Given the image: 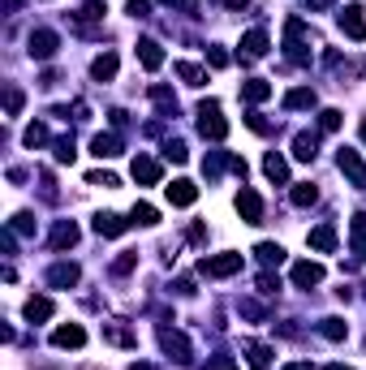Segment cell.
<instances>
[{
    "label": "cell",
    "instance_id": "cell-1",
    "mask_svg": "<svg viewBox=\"0 0 366 370\" xmlns=\"http://www.w3.org/2000/svg\"><path fill=\"white\" fill-rule=\"evenodd\" d=\"M199 134L211 138V142H224V134H229V121L220 116V104H215V100L199 104Z\"/></svg>",
    "mask_w": 366,
    "mask_h": 370
},
{
    "label": "cell",
    "instance_id": "cell-2",
    "mask_svg": "<svg viewBox=\"0 0 366 370\" xmlns=\"http://www.w3.org/2000/svg\"><path fill=\"white\" fill-rule=\"evenodd\" d=\"M199 271L207 280H224V276H237L241 271V254H207L203 263H199Z\"/></svg>",
    "mask_w": 366,
    "mask_h": 370
},
{
    "label": "cell",
    "instance_id": "cell-3",
    "mask_svg": "<svg viewBox=\"0 0 366 370\" xmlns=\"http://www.w3.org/2000/svg\"><path fill=\"white\" fill-rule=\"evenodd\" d=\"M336 164H340V172H345V177H349V185L366 190V164H362V155L353 151V146H340V155H336Z\"/></svg>",
    "mask_w": 366,
    "mask_h": 370
},
{
    "label": "cell",
    "instance_id": "cell-4",
    "mask_svg": "<svg viewBox=\"0 0 366 370\" xmlns=\"http://www.w3.org/2000/svg\"><path fill=\"white\" fill-rule=\"evenodd\" d=\"M56 47H61L56 31H31V39H26V52H31L35 61H52Z\"/></svg>",
    "mask_w": 366,
    "mask_h": 370
},
{
    "label": "cell",
    "instance_id": "cell-5",
    "mask_svg": "<svg viewBox=\"0 0 366 370\" xmlns=\"http://www.w3.org/2000/svg\"><path fill=\"white\" fill-rule=\"evenodd\" d=\"M160 349L173 357V362H190V340L173 327H160Z\"/></svg>",
    "mask_w": 366,
    "mask_h": 370
},
{
    "label": "cell",
    "instance_id": "cell-6",
    "mask_svg": "<svg viewBox=\"0 0 366 370\" xmlns=\"http://www.w3.org/2000/svg\"><path fill=\"white\" fill-rule=\"evenodd\" d=\"M323 263H310V259H302V263H293V284L298 288H314V284H323Z\"/></svg>",
    "mask_w": 366,
    "mask_h": 370
},
{
    "label": "cell",
    "instance_id": "cell-7",
    "mask_svg": "<svg viewBox=\"0 0 366 370\" xmlns=\"http://www.w3.org/2000/svg\"><path fill=\"white\" fill-rule=\"evenodd\" d=\"M130 172H134V181H138V185H160V177H164L160 160H151V155H138V160L130 164Z\"/></svg>",
    "mask_w": 366,
    "mask_h": 370
},
{
    "label": "cell",
    "instance_id": "cell-8",
    "mask_svg": "<svg viewBox=\"0 0 366 370\" xmlns=\"http://www.w3.org/2000/svg\"><path fill=\"white\" fill-rule=\"evenodd\" d=\"M237 215L246 219V224H263V199L254 190H241L237 194Z\"/></svg>",
    "mask_w": 366,
    "mask_h": 370
},
{
    "label": "cell",
    "instance_id": "cell-9",
    "mask_svg": "<svg viewBox=\"0 0 366 370\" xmlns=\"http://www.w3.org/2000/svg\"><path fill=\"white\" fill-rule=\"evenodd\" d=\"M164 194H168V203L173 207H194V199H199V185L194 181H173V185H164Z\"/></svg>",
    "mask_w": 366,
    "mask_h": 370
},
{
    "label": "cell",
    "instance_id": "cell-10",
    "mask_svg": "<svg viewBox=\"0 0 366 370\" xmlns=\"http://www.w3.org/2000/svg\"><path fill=\"white\" fill-rule=\"evenodd\" d=\"M125 229H130V219L116 215V211H100V215H95V233H100V237H121Z\"/></svg>",
    "mask_w": 366,
    "mask_h": 370
},
{
    "label": "cell",
    "instance_id": "cell-11",
    "mask_svg": "<svg viewBox=\"0 0 366 370\" xmlns=\"http://www.w3.org/2000/svg\"><path fill=\"white\" fill-rule=\"evenodd\" d=\"M82 280V271H78V263H56L52 271H47V284L52 288H73Z\"/></svg>",
    "mask_w": 366,
    "mask_h": 370
},
{
    "label": "cell",
    "instance_id": "cell-12",
    "mask_svg": "<svg viewBox=\"0 0 366 370\" xmlns=\"http://www.w3.org/2000/svg\"><path fill=\"white\" fill-rule=\"evenodd\" d=\"M340 31H345L353 43H362V39H366V17H362V9H358V5H349L345 13H340Z\"/></svg>",
    "mask_w": 366,
    "mask_h": 370
},
{
    "label": "cell",
    "instance_id": "cell-13",
    "mask_svg": "<svg viewBox=\"0 0 366 370\" xmlns=\"http://www.w3.org/2000/svg\"><path fill=\"white\" fill-rule=\"evenodd\" d=\"M52 344H56V349H82V344H86V332H82L78 323H65V327L52 332Z\"/></svg>",
    "mask_w": 366,
    "mask_h": 370
},
{
    "label": "cell",
    "instance_id": "cell-14",
    "mask_svg": "<svg viewBox=\"0 0 366 370\" xmlns=\"http://www.w3.org/2000/svg\"><path fill=\"white\" fill-rule=\"evenodd\" d=\"M267 56V35L263 31H246L241 35V61H259Z\"/></svg>",
    "mask_w": 366,
    "mask_h": 370
},
{
    "label": "cell",
    "instance_id": "cell-15",
    "mask_svg": "<svg viewBox=\"0 0 366 370\" xmlns=\"http://www.w3.org/2000/svg\"><path fill=\"white\" fill-rule=\"evenodd\" d=\"M116 69H121L116 52H104V56H95V61H91V78H95V82H112V78H116Z\"/></svg>",
    "mask_w": 366,
    "mask_h": 370
},
{
    "label": "cell",
    "instance_id": "cell-16",
    "mask_svg": "<svg viewBox=\"0 0 366 370\" xmlns=\"http://www.w3.org/2000/svg\"><path fill=\"white\" fill-rule=\"evenodd\" d=\"M138 61H142V69H160L164 65V47L155 43V39H138Z\"/></svg>",
    "mask_w": 366,
    "mask_h": 370
},
{
    "label": "cell",
    "instance_id": "cell-17",
    "mask_svg": "<svg viewBox=\"0 0 366 370\" xmlns=\"http://www.w3.org/2000/svg\"><path fill=\"white\" fill-rule=\"evenodd\" d=\"M91 155L116 160V155H121V138H116V134H95V138H91Z\"/></svg>",
    "mask_w": 366,
    "mask_h": 370
},
{
    "label": "cell",
    "instance_id": "cell-18",
    "mask_svg": "<svg viewBox=\"0 0 366 370\" xmlns=\"http://www.w3.org/2000/svg\"><path fill=\"white\" fill-rule=\"evenodd\" d=\"M78 224H73V219H61V224L52 229V250H69V245H78Z\"/></svg>",
    "mask_w": 366,
    "mask_h": 370
},
{
    "label": "cell",
    "instance_id": "cell-19",
    "mask_svg": "<svg viewBox=\"0 0 366 370\" xmlns=\"http://www.w3.org/2000/svg\"><path fill=\"white\" fill-rule=\"evenodd\" d=\"M310 250H319V254H332L336 250V229L332 224H319V229H310Z\"/></svg>",
    "mask_w": 366,
    "mask_h": 370
},
{
    "label": "cell",
    "instance_id": "cell-20",
    "mask_svg": "<svg viewBox=\"0 0 366 370\" xmlns=\"http://www.w3.org/2000/svg\"><path fill=\"white\" fill-rule=\"evenodd\" d=\"M52 310H56L52 298H31L26 306H22V314H26L31 323H47V318H52Z\"/></svg>",
    "mask_w": 366,
    "mask_h": 370
},
{
    "label": "cell",
    "instance_id": "cell-21",
    "mask_svg": "<svg viewBox=\"0 0 366 370\" xmlns=\"http://www.w3.org/2000/svg\"><path fill=\"white\" fill-rule=\"evenodd\" d=\"M314 155H319V138H314V134H298V138H293V160L310 164Z\"/></svg>",
    "mask_w": 366,
    "mask_h": 370
},
{
    "label": "cell",
    "instance_id": "cell-22",
    "mask_svg": "<svg viewBox=\"0 0 366 370\" xmlns=\"http://www.w3.org/2000/svg\"><path fill=\"white\" fill-rule=\"evenodd\" d=\"M263 172H267V181H276V185H284V181H289V164H284V155H276V151H267Z\"/></svg>",
    "mask_w": 366,
    "mask_h": 370
},
{
    "label": "cell",
    "instance_id": "cell-23",
    "mask_svg": "<svg viewBox=\"0 0 366 370\" xmlns=\"http://www.w3.org/2000/svg\"><path fill=\"white\" fill-rule=\"evenodd\" d=\"M284 108H289V112H302V108H314V91H310V86H293V91L284 95Z\"/></svg>",
    "mask_w": 366,
    "mask_h": 370
},
{
    "label": "cell",
    "instance_id": "cell-24",
    "mask_svg": "<svg viewBox=\"0 0 366 370\" xmlns=\"http://www.w3.org/2000/svg\"><path fill=\"white\" fill-rule=\"evenodd\" d=\"M254 254H259L263 267H280V263H284V245H276V241H259V245H254Z\"/></svg>",
    "mask_w": 366,
    "mask_h": 370
},
{
    "label": "cell",
    "instance_id": "cell-25",
    "mask_svg": "<svg viewBox=\"0 0 366 370\" xmlns=\"http://www.w3.org/2000/svg\"><path fill=\"white\" fill-rule=\"evenodd\" d=\"M104 340H108V344H121V349H134V344H138L134 332L121 327V323H104Z\"/></svg>",
    "mask_w": 366,
    "mask_h": 370
},
{
    "label": "cell",
    "instance_id": "cell-26",
    "mask_svg": "<svg viewBox=\"0 0 366 370\" xmlns=\"http://www.w3.org/2000/svg\"><path fill=\"white\" fill-rule=\"evenodd\" d=\"M267 95H272V86H267L263 78H250V82H241V100H246V104H263Z\"/></svg>",
    "mask_w": 366,
    "mask_h": 370
},
{
    "label": "cell",
    "instance_id": "cell-27",
    "mask_svg": "<svg viewBox=\"0 0 366 370\" xmlns=\"http://www.w3.org/2000/svg\"><path fill=\"white\" fill-rule=\"evenodd\" d=\"M130 224L151 229V224H160V211H155L151 203H134V211H130Z\"/></svg>",
    "mask_w": 366,
    "mask_h": 370
},
{
    "label": "cell",
    "instance_id": "cell-28",
    "mask_svg": "<svg viewBox=\"0 0 366 370\" xmlns=\"http://www.w3.org/2000/svg\"><path fill=\"white\" fill-rule=\"evenodd\" d=\"M104 5H100V0H91V5H82L78 13H73V22H78V26H91V22H104Z\"/></svg>",
    "mask_w": 366,
    "mask_h": 370
},
{
    "label": "cell",
    "instance_id": "cell-29",
    "mask_svg": "<svg viewBox=\"0 0 366 370\" xmlns=\"http://www.w3.org/2000/svg\"><path fill=\"white\" fill-rule=\"evenodd\" d=\"M349 237H353V254H358V259H366V215H353Z\"/></svg>",
    "mask_w": 366,
    "mask_h": 370
},
{
    "label": "cell",
    "instance_id": "cell-30",
    "mask_svg": "<svg viewBox=\"0 0 366 370\" xmlns=\"http://www.w3.org/2000/svg\"><path fill=\"white\" fill-rule=\"evenodd\" d=\"M246 357H250L254 370H267V366H272V349H267V344H246Z\"/></svg>",
    "mask_w": 366,
    "mask_h": 370
},
{
    "label": "cell",
    "instance_id": "cell-31",
    "mask_svg": "<svg viewBox=\"0 0 366 370\" xmlns=\"http://www.w3.org/2000/svg\"><path fill=\"white\" fill-rule=\"evenodd\" d=\"M177 73L185 78V86H203V82H207V73H203L199 65H190V61H177Z\"/></svg>",
    "mask_w": 366,
    "mask_h": 370
},
{
    "label": "cell",
    "instance_id": "cell-32",
    "mask_svg": "<svg viewBox=\"0 0 366 370\" xmlns=\"http://www.w3.org/2000/svg\"><path fill=\"white\" fill-rule=\"evenodd\" d=\"M151 100L164 108V116H173V112H177V100H173V91H168V86H151Z\"/></svg>",
    "mask_w": 366,
    "mask_h": 370
},
{
    "label": "cell",
    "instance_id": "cell-33",
    "mask_svg": "<svg viewBox=\"0 0 366 370\" xmlns=\"http://www.w3.org/2000/svg\"><path fill=\"white\" fill-rule=\"evenodd\" d=\"M310 203H319V190L314 185H293V207H310Z\"/></svg>",
    "mask_w": 366,
    "mask_h": 370
},
{
    "label": "cell",
    "instance_id": "cell-34",
    "mask_svg": "<svg viewBox=\"0 0 366 370\" xmlns=\"http://www.w3.org/2000/svg\"><path fill=\"white\" fill-rule=\"evenodd\" d=\"M22 104H26L22 86H9V91H5V112H9V116H17V112H22Z\"/></svg>",
    "mask_w": 366,
    "mask_h": 370
},
{
    "label": "cell",
    "instance_id": "cell-35",
    "mask_svg": "<svg viewBox=\"0 0 366 370\" xmlns=\"http://www.w3.org/2000/svg\"><path fill=\"white\" fill-rule=\"evenodd\" d=\"M233 155H224V151H211L207 160H203V172H207V177H220V168H224Z\"/></svg>",
    "mask_w": 366,
    "mask_h": 370
},
{
    "label": "cell",
    "instance_id": "cell-36",
    "mask_svg": "<svg viewBox=\"0 0 366 370\" xmlns=\"http://www.w3.org/2000/svg\"><path fill=\"white\" fill-rule=\"evenodd\" d=\"M319 332H323L328 340H345V332H349V327L340 323V318H323V323H319Z\"/></svg>",
    "mask_w": 366,
    "mask_h": 370
},
{
    "label": "cell",
    "instance_id": "cell-37",
    "mask_svg": "<svg viewBox=\"0 0 366 370\" xmlns=\"http://www.w3.org/2000/svg\"><path fill=\"white\" fill-rule=\"evenodd\" d=\"M319 130H323V134H336V130H340V112H336V108H323V112H319Z\"/></svg>",
    "mask_w": 366,
    "mask_h": 370
},
{
    "label": "cell",
    "instance_id": "cell-38",
    "mask_svg": "<svg viewBox=\"0 0 366 370\" xmlns=\"http://www.w3.org/2000/svg\"><path fill=\"white\" fill-rule=\"evenodd\" d=\"M22 142H26V146H43V142H47V130H43L39 121H35V125H26V134H22Z\"/></svg>",
    "mask_w": 366,
    "mask_h": 370
},
{
    "label": "cell",
    "instance_id": "cell-39",
    "mask_svg": "<svg viewBox=\"0 0 366 370\" xmlns=\"http://www.w3.org/2000/svg\"><path fill=\"white\" fill-rule=\"evenodd\" d=\"M73 155H78L73 138H61V142H56V164H73Z\"/></svg>",
    "mask_w": 366,
    "mask_h": 370
},
{
    "label": "cell",
    "instance_id": "cell-40",
    "mask_svg": "<svg viewBox=\"0 0 366 370\" xmlns=\"http://www.w3.org/2000/svg\"><path fill=\"white\" fill-rule=\"evenodd\" d=\"M9 229H13V233H35V215H31V211H17Z\"/></svg>",
    "mask_w": 366,
    "mask_h": 370
},
{
    "label": "cell",
    "instance_id": "cell-41",
    "mask_svg": "<svg viewBox=\"0 0 366 370\" xmlns=\"http://www.w3.org/2000/svg\"><path fill=\"white\" fill-rule=\"evenodd\" d=\"M164 155L173 160V164H185V160H190V151H185V142H177V138H173V142L164 146Z\"/></svg>",
    "mask_w": 366,
    "mask_h": 370
},
{
    "label": "cell",
    "instance_id": "cell-42",
    "mask_svg": "<svg viewBox=\"0 0 366 370\" xmlns=\"http://www.w3.org/2000/svg\"><path fill=\"white\" fill-rule=\"evenodd\" d=\"M86 185H104V190H116L121 181L112 177V172H86Z\"/></svg>",
    "mask_w": 366,
    "mask_h": 370
},
{
    "label": "cell",
    "instance_id": "cell-43",
    "mask_svg": "<svg viewBox=\"0 0 366 370\" xmlns=\"http://www.w3.org/2000/svg\"><path fill=\"white\" fill-rule=\"evenodd\" d=\"M134 267H138V254H134V250H130V254H121V259L112 263V271H116V276H130Z\"/></svg>",
    "mask_w": 366,
    "mask_h": 370
},
{
    "label": "cell",
    "instance_id": "cell-44",
    "mask_svg": "<svg viewBox=\"0 0 366 370\" xmlns=\"http://www.w3.org/2000/svg\"><path fill=\"white\" fill-rule=\"evenodd\" d=\"M237 310H241V318H263V314H267V310H263L259 302H250V298H241V302H237Z\"/></svg>",
    "mask_w": 366,
    "mask_h": 370
},
{
    "label": "cell",
    "instance_id": "cell-45",
    "mask_svg": "<svg viewBox=\"0 0 366 370\" xmlns=\"http://www.w3.org/2000/svg\"><path fill=\"white\" fill-rule=\"evenodd\" d=\"M207 65L211 69H224L229 65V52H224V47H207Z\"/></svg>",
    "mask_w": 366,
    "mask_h": 370
},
{
    "label": "cell",
    "instance_id": "cell-46",
    "mask_svg": "<svg viewBox=\"0 0 366 370\" xmlns=\"http://www.w3.org/2000/svg\"><path fill=\"white\" fill-rule=\"evenodd\" d=\"M246 125H250L254 134H272V121H263L259 112H250V116H246Z\"/></svg>",
    "mask_w": 366,
    "mask_h": 370
},
{
    "label": "cell",
    "instance_id": "cell-47",
    "mask_svg": "<svg viewBox=\"0 0 366 370\" xmlns=\"http://www.w3.org/2000/svg\"><path fill=\"white\" fill-rule=\"evenodd\" d=\"M130 17H146V13H151V0H130Z\"/></svg>",
    "mask_w": 366,
    "mask_h": 370
},
{
    "label": "cell",
    "instance_id": "cell-48",
    "mask_svg": "<svg viewBox=\"0 0 366 370\" xmlns=\"http://www.w3.org/2000/svg\"><path fill=\"white\" fill-rule=\"evenodd\" d=\"M280 288V280L272 276V271H263V276H259V293H276Z\"/></svg>",
    "mask_w": 366,
    "mask_h": 370
},
{
    "label": "cell",
    "instance_id": "cell-49",
    "mask_svg": "<svg viewBox=\"0 0 366 370\" xmlns=\"http://www.w3.org/2000/svg\"><path fill=\"white\" fill-rule=\"evenodd\" d=\"M160 5H173L181 13H194V9H199V0H160Z\"/></svg>",
    "mask_w": 366,
    "mask_h": 370
},
{
    "label": "cell",
    "instance_id": "cell-50",
    "mask_svg": "<svg viewBox=\"0 0 366 370\" xmlns=\"http://www.w3.org/2000/svg\"><path fill=\"white\" fill-rule=\"evenodd\" d=\"M207 370H237V362L233 357H215V362H207Z\"/></svg>",
    "mask_w": 366,
    "mask_h": 370
},
{
    "label": "cell",
    "instance_id": "cell-51",
    "mask_svg": "<svg viewBox=\"0 0 366 370\" xmlns=\"http://www.w3.org/2000/svg\"><path fill=\"white\" fill-rule=\"evenodd\" d=\"M336 0H310V9H332Z\"/></svg>",
    "mask_w": 366,
    "mask_h": 370
},
{
    "label": "cell",
    "instance_id": "cell-52",
    "mask_svg": "<svg viewBox=\"0 0 366 370\" xmlns=\"http://www.w3.org/2000/svg\"><path fill=\"white\" fill-rule=\"evenodd\" d=\"M215 5H229V9H241V5H246V0H215Z\"/></svg>",
    "mask_w": 366,
    "mask_h": 370
},
{
    "label": "cell",
    "instance_id": "cell-53",
    "mask_svg": "<svg viewBox=\"0 0 366 370\" xmlns=\"http://www.w3.org/2000/svg\"><path fill=\"white\" fill-rule=\"evenodd\" d=\"M284 370H310V362H289Z\"/></svg>",
    "mask_w": 366,
    "mask_h": 370
},
{
    "label": "cell",
    "instance_id": "cell-54",
    "mask_svg": "<svg viewBox=\"0 0 366 370\" xmlns=\"http://www.w3.org/2000/svg\"><path fill=\"white\" fill-rule=\"evenodd\" d=\"M17 5H22V0H5V9H9V13H13V9H17Z\"/></svg>",
    "mask_w": 366,
    "mask_h": 370
},
{
    "label": "cell",
    "instance_id": "cell-55",
    "mask_svg": "<svg viewBox=\"0 0 366 370\" xmlns=\"http://www.w3.org/2000/svg\"><path fill=\"white\" fill-rule=\"evenodd\" d=\"M328 370H349V366H328Z\"/></svg>",
    "mask_w": 366,
    "mask_h": 370
},
{
    "label": "cell",
    "instance_id": "cell-56",
    "mask_svg": "<svg viewBox=\"0 0 366 370\" xmlns=\"http://www.w3.org/2000/svg\"><path fill=\"white\" fill-rule=\"evenodd\" d=\"M362 142H366V121H362Z\"/></svg>",
    "mask_w": 366,
    "mask_h": 370
}]
</instances>
